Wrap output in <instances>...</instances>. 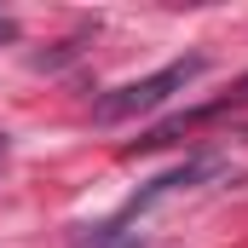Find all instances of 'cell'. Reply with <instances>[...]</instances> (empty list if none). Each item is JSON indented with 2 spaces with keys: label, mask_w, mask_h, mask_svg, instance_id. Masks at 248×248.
<instances>
[{
  "label": "cell",
  "mask_w": 248,
  "mask_h": 248,
  "mask_svg": "<svg viewBox=\"0 0 248 248\" xmlns=\"http://www.w3.org/2000/svg\"><path fill=\"white\" fill-rule=\"evenodd\" d=\"M202 69H208V58L190 52V58H173L168 69H156V75H139V81H127V87H110V93L93 104V122H133V116H150V110H162L173 93H185Z\"/></svg>",
  "instance_id": "obj_1"
},
{
  "label": "cell",
  "mask_w": 248,
  "mask_h": 248,
  "mask_svg": "<svg viewBox=\"0 0 248 248\" xmlns=\"http://www.w3.org/2000/svg\"><path fill=\"white\" fill-rule=\"evenodd\" d=\"M219 173H225V162H219V156H190V162H179V168L156 173L144 190H133V196H127V208L116 214V219L133 225V219H139V214H150L162 196H173V190H185V185H202V179H219Z\"/></svg>",
  "instance_id": "obj_2"
},
{
  "label": "cell",
  "mask_w": 248,
  "mask_h": 248,
  "mask_svg": "<svg viewBox=\"0 0 248 248\" xmlns=\"http://www.w3.org/2000/svg\"><path fill=\"white\" fill-rule=\"evenodd\" d=\"M69 248H144V237L127 225V219H104V225H81Z\"/></svg>",
  "instance_id": "obj_3"
},
{
  "label": "cell",
  "mask_w": 248,
  "mask_h": 248,
  "mask_svg": "<svg viewBox=\"0 0 248 248\" xmlns=\"http://www.w3.org/2000/svg\"><path fill=\"white\" fill-rule=\"evenodd\" d=\"M237 104H248V75L231 87V93H225V110H237Z\"/></svg>",
  "instance_id": "obj_4"
},
{
  "label": "cell",
  "mask_w": 248,
  "mask_h": 248,
  "mask_svg": "<svg viewBox=\"0 0 248 248\" xmlns=\"http://www.w3.org/2000/svg\"><path fill=\"white\" fill-rule=\"evenodd\" d=\"M6 41H17V23H12V17L0 12V46H6Z\"/></svg>",
  "instance_id": "obj_5"
},
{
  "label": "cell",
  "mask_w": 248,
  "mask_h": 248,
  "mask_svg": "<svg viewBox=\"0 0 248 248\" xmlns=\"http://www.w3.org/2000/svg\"><path fill=\"white\" fill-rule=\"evenodd\" d=\"M6 150H12V139H6V133H0V162H6Z\"/></svg>",
  "instance_id": "obj_6"
}]
</instances>
